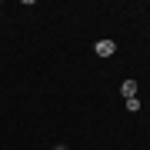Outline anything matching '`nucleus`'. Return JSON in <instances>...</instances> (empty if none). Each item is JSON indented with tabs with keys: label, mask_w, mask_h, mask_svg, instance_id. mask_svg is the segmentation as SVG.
Wrapping results in <instances>:
<instances>
[{
	"label": "nucleus",
	"mask_w": 150,
	"mask_h": 150,
	"mask_svg": "<svg viewBox=\"0 0 150 150\" xmlns=\"http://www.w3.org/2000/svg\"><path fill=\"white\" fill-rule=\"evenodd\" d=\"M120 93L127 97V100H130V97H137V80H123V83H120Z\"/></svg>",
	"instance_id": "obj_2"
},
{
	"label": "nucleus",
	"mask_w": 150,
	"mask_h": 150,
	"mask_svg": "<svg viewBox=\"0 0 150 150\" xmlns=\"http://www.w3.org/2000/svg\"><path fill=\"white\" fill-rule=\"evenodd\" d=\"M93 54L97 57H113V54H117V43H113V40H97L93 43Z\"/></svg>",
	"instance_id": "obj_1"
},
{
	"label": "nucleus",
	"mask_w": 150,
	"mask_h": 150,
	"mask_svg": "<svg viewBox=\"0 0 150 150\" xmlns=\"http://www.w3.org/2000/svg\"><path fill=\"white\" fill-rule=\"evenodd\" d=\"M127 110H130V113L140 110V100H137V97H130V100H127Z\"/></svg>",
	"instance_id": "obj_3"
},
{
	"label": "nucleus",
	"mask_w": 150,
	"mask_h": 150,
	"mask_svg": "<svg viewBox=\"0 0 150 150\" xmlns=\"http://www.w3.org/2000/svg\"><path fill=\"white\" fill-rule=\"evenodd\" d=\"M54 150H67V147H64V144H57V147H54Z\"/></svg>",
	"instance_id": "obj_4"
}]
</instances>
